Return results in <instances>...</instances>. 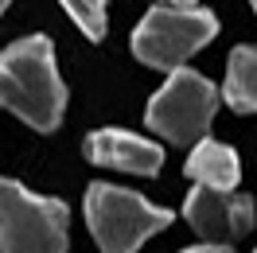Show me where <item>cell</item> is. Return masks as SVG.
I'll list each match as a JSON object with an SVG mask.
<instances>
[{
  "instance_id": "12",
  "label": "cell",
  "mask_w": 257,
  "mask_h": 253,
  "mask_svg": "<svg viewBox=\"0 0 257 253\" xmlns=\"http://www.w3.org/2000/svg\"><path fill=\"white\" fill-rule=\"evenodd\" d=\"M156 4H172V8H191L195 0H156Z\"/></svg>"
},
{
  "instance_id": "1",
  "label": "cell",
  "mask_w": 257,
  "mask_h": 253,
  "mask_svg": "<svg viewBox=\"0 0 257 253\" xmlns=\"http://www.w3.org/2000/svg\"><path fill=\"white\" fill-rule=\"evenodd\" d=\"M0 105L35 133H55L66 117V82L55 66V43L28 35L0 51Z\"/></svg>"
},
{
  "instance_id": "14",
  "label": "cell",
  "mask_w": 257,
  "mask_h": 253,
  "mask_svg": "<svg viewBox=\"0 0 257 253\" xmlns=\"http://www.w3.org/2000/svg\"><path fill=\"white\" fill-rule=\"evenodd\" d=\"M249 4H253V12H257V0H249Z\"/></svg>"
},
{
  "instance_id": "3",
  "label": "cell",
  "mask_w": 257,
  "mask_h": 253,
  "mask_svg": "<svg viewBox=\"0 0 257 253\" xmlns=\"http://www.w3.org/2000/svg\"><path fill=\"white\" fill-rule=\"evenodd\" d=\"M86 222L101 253H137L152 234L172 222V210L152 206L137 191L117 183H90L86 187Z\"/></svg>"
},
{
  "instance_id": "13",
  "label": "cell",
  "mask_w": 257,
  "mask_h": 253,
  "mask_svg": "<svg viewBox=\"0 0 257 253\" xmlns=\"http://www.w3.org/2000/svg\"><path fill=\"white\" fill-rule=\"evenodd\" d=\"M8 4H12V0H0V12H4V8H8Z\"/></svg>"
},
{
  "instance_id": "5",
  "label": "cell",
  "mask_w": 257,
  "mask_h": 253,
  "mask_svg": "<svg viewBox=\"0 0 257 253\" xmlns=\"http://www.w3.org/2000/svg\"><path fill=\"white\" fill-rule=\"evenodd\" d=\"M218 35V20L207 8H172V4H160L152 8L137 32H133V55L145 66H156V70H176L191 59L195 51H203Z\"/></svg>"
},
{
  "instance_id": "9",
  "label": "cell",
  "mask_w": 257,
  "mask_h": 253,
  "mask_svg": "<svg viewBox=\"0 0 257 253\" xmlns=\"http://www.w3.org/2000/svg\"><path fill=\"white\" fill-rule=\"evenodd\" d=\"M222 101L234 113H257V47L241 43V47L230 51Z\"/></svg>"
},
{
  "instance_id": "11",
  "label": "cell",
  "mask_w": 257,
  "mask_h": 253,
  "mask_svg": "<svg viewBox=\"0 0 257 253\" xmlns=\"http://www.w3.org/2000/svg\"><path fill=\"white\" fill-rule=\"evenodd\" d=\"M183 253H234L230 245H195V249H183Z\"/></svg>"
},
{
  "instance_id": "4",
  "label": "cell",
  "mask_w": 257,
  "mask_h": 253,
  "mask_svg": "<svg viewBox=\"0 0 257 253\" xmlns=\"http://www.w3.org/2000/svg\"><path fill=\"white\" fill-rule=\"evenodd\" d=\"M218 86L210 78H203L199 70H187V66H176L168 82L152 94L145 109V121L152 133L168 137L172 144H183L191 148L207 137L210 121H214V109H218Z\"/></svg>"
},
{
  "instance_id": "7",
  "label": "cell",
  "mask_w": 257,
  "mask_h": 253,
  "mask_svg": "<svg viewBox=\"0 0 257 253\" xmlns=\"http://www.w3.org/2000/svg\"><path fill=\"white\" fill-rule=\"evenodd\" d=\"M82 152L90 164H101V168H117V172L128 175H160L164 168V148L160 144L145 141L137 133H125V129H97L82 141Z\"/></svg>"
},
{
  "instance_id": "8",
  "label": "cell",
  "mask_w": 257,
  "mask_h": 253,
  "mask_svg": "<svg viewBox=\"0 0 257 253\" xmlns=\"http://www.w3.org/2000/svg\"><path fill=\"white\" fill-rule=\"evenodd\" d=\"M183 172H187V179H195L199 187H210V191H234L241 183L238 152H234L230 144L210 141V137H203V141L191 148Z\"/></svg>"
},
{
  "instance_id": "10",
  "label": "cell",
  "mask_w": 257,
  "mask_h": 253,
  "mask_svg": "<svg viewBox=\"0 0 257 253\" xmlns=\"http://www.w3.org/2000/svg\"><path fill=\"white\" fill-rule=\"evenodd\" d=\"M59 4L66 8V16L82 28L86 39H94V43L105 39V0H59Z\"/></svg>"
},
{
  "instance_id": "6",
  "label": "cell",
  "mask_w": 257,
  "mask_h": 253,
  "mask_svg": "<svg viewBox=\"0 0 257 253\" xmlns=\"http://www.w3.org/2000/svg\"><path fill=\"white\" fill-rule=\"evenodd\" d=\"M183 214L191 222L199 237H207V245H234L253 230V199L234 195V191H210L195 187L183 203Z\"/></svg>"
},
{
  "instance_id": "2",
  "label": "cell",
  "mask_w": 257,
  "mask_h": 253,
  "mask_svg": "<svg viewBox=\"0 0 257 253\" xmlns=\"http://www.w3.org/2000/svg\"><path fill=\"white\" fill-rule=\"evenodd\" d=\"M70 210L0 175V253H66Z\"/></svg>"
}]
</instances>
